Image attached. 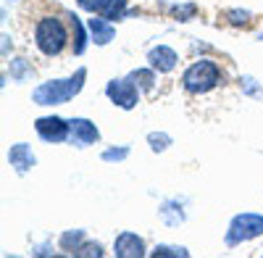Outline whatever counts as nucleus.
I'll return each mask as SVG.
<instances>
[{
	"instance_id": "1",
	"label": "nucleus",
	"mask_w": 263,
	"mask_h": 258,
	"mask_svg": "<svg viewBox=\"0 0 263 258\" xmlns=\"http://www.w3.org/2000/svg\"><path fill=\"white\" fill-rule=\"evenodd\" d=\"M84 79H87V69L79 66L69 79H48V82L37 84L32 93V100H34V105H63L74 95L82 93Z\"/></svg>"
},
{
	"instance_id": "2",
	"label": "nucleus",
	"mask_w": 263,
	"mask_h": 258,
	"mask_svg": "<svg viewBox=\"0 0 263 258\" xmlns=\"http://www.w3.org/2000/svg\"><path fill=\"white\" fill-rule=\"evenodd\" d=\"M224 79V71L216 61H208V58H200L195 61L192 66H187V71L182 74V87L184 93L190 95H205L211 90H216Z\"/></svg>"
},
{
	"instance_id": "3",
	"label": "nucleus",
	"mask_w": 263,
	"mask_h": 258,
	"mask_svg": "<svg viewBox=\"0 0 263 258\" xmlns=\"http://www.w3.org/2000/svg\"><path fill=\"white\" fill-rule=\"evenodd\" d=\"M34 45L42 56H61L69 45V29L58 16H42L34 27Z\"/></svg>"
},
{
	"instance_id": "4",
	"label": "nucleus",
	"mask_w": 263,
	"mask_h": 258,
	"mask_svg": "<svg viewBox=\"0 0 263 258\" xmlns=\"http://www.w3.org/2000/svg\"><path fill=\"white\" fill-rule=\"evenodd\" d=\"M263 234V213H237V216L229 222V229H227V248H237L242 243H250L255 237H260Z\"/></svg>"
},
{
	"instance_id": "5",
	"label": "nucleus",
	"mask_w": 263,
	"mask_h": 258,
	"mask_svg": "<svg viewBox=\"0 0 263 258\" xmlns=\"http://www.w3.org/2000/svg\"><path fill=\"white\" fill-rule=\"evenodd\" d=\"M140 87H137V82L132 79V77H121V79H111L105 84V95L108 100H111L114 105H119V108L124 111H132V108H137V103H140Z\"/></svg>"
},
{
	"instance_id": "6",
	"label": "nucleus",
	"mask_w": 263,
	"mask_h": 258,
	"mask_svg": "<svg viewBox=\"0 0 263 258\" xmlns=\"http://www.w3.org/2000/svg\"><path fill=\"white\" fill-rule=\"evenodd\" d=\"M34 129L37 135L45 140V142H66L69 140V132H71V121H66L61 116H40L34 121Z\"/></svg>"
},
{
	"instance_id": "7",
	"label": "nucleus",
	"mask_w": 263,
	"mask_h": 258,
	"mask_svg": "<svg viewBox=\"0 0 263 258\" xmlns=\"http://www.w3.org/2000/svg\"><path fill=\"white\" fill-rule=\"evenodd\" d=\"M100 140V129L95 126V121L84 119V116H77L71 119V132H69V142L77 145V148H90Z\"/></svg>"
},
{
	"instance_id": "8",
	"label": "nucleus",
	"mask_w": 263,
	"mask_h": 258,
	"mask_svg": "<svg viewBox=\"0 0 263 258\" xmlns=\"http://www.w3.org/2000/svg\"><path fill=\"white\" fill-rule=\"evenodd\" d=\"M114 255L116 258H142V255H147L145 240L137 232H121L114 240Z\"/></svg>"
},
{
	"instance_id": "9",
	"label": "nucleus",
	"mask_w": 263,
	"mask_h": 258,
	"mask_svg": "<svg viewBox=\"0 0 263 258\" xmlns=\"http://www.w3.org/2000/svg\"><path fill=\"white\" fill-rule=\"evenodd\" d=\"M147 63L158 74H168V71L177 69L179 56H177V50L168 48V45H156V48H150V53H147Z\"/></svg>"
},
{
	"instance_id": "10",
	"label": "nucleus",
	"mask_w": 263,
	"mask_h": 258,
	"mask_svg": "<svg viewBox=\"0 0 263 258\" xmlns=\"http://www.w3.org/2000/svg\"><path fill=\"white\" fill-rule=\"evenodd\" d=\"M8 163L13 166L16 174H27L29 169L37 166V156L32 153V148H29L27 142H16V145H11V150H8Z\"/></svg>"
},
{
	"instance_id": "11",
	"label": "nucleus",
	"mask_w": 263,
	"mask_h": 258,
	"mask_svg": "<svg viewBox=\"0 0 263 258\" xmlns=\"http://www.w3.org/2000/svg\"><path fill=\"white\" fill-rule=\"evenodd\" d=\"M87 29H90V37H92V42L95 45H108L114 37H116V29H114V24L108 19H103V16H92V19H87Z\"/></svg>"
},
{
	"instance_id": "12",
	"label": "nucleus",
	"mask_w": 263,
	"mask_h": 258,
	"mask_svg": "<svg viewBox=\"0 0 263 258\" xmlns=\"http://www.w3.org/2000/svg\"><path fill=\"white\" fill-rule=\"evenodd\" d=\"M158 216H161V222H163L166 227H179V224L187 219V213H184V208H182L177 200H166V203H161V208H158Z\"/></svg>"
},
{
	"instance_id": "13",
	"label": "nucleus",
	"mask_w": 263,
	"mask_h": 258,
	"mask_svg": "<svg viewBox=\"0 0 263 258\" xmlns=\"http://www.w3.org/2000/svg\"><path fill=\"white\" fill-rule=\"evenodd\" d=\"M69 27H71V50H74V56H82L84 50H87V32L90 29H84V24L79 21V16L77 13H69Z\"/></svg>"
},
{
	"instance_id": "14",
	"label": "nucleus",
	"mask_w": 263,
	"mask_h": 258,
	"mask_svg": "<svg viewBox=\"0 0 263 258\" xmlns=\"http://www.w3.org/2000/svg\"><path fill=\"white\" fill-rule=\"evenodd\" d=\"M84 240H87V234H84V229H66L63 234H61V240H58V245H61V250L63 253H69V255H74L82 245H84Z\"/></svg>"
},
{
	"instance_id": "15",
	"label": "nucleus",
	"mask_w": 263,
	"mask_h": 258,
	"mask_svg": "<svg viewBox=\"0 0 263 258\" xmlns=\"http://www.w3.org/2000/svg\"><path fill=\"white\" fill-rule=\"evenodd\" d=\"M126 13H129V0H105V6L100 11V16L108 21H119Z\"/></svg>"
},
{
	"instance_id": "16",
	"label": "nucleus",
	"mask_w": 263,
	"mask_h": 258,
	"mask_svg": "<svg viewBox=\"0 0 263 258\" xmlns=\"http://www.w3.org/2000/svg\"><path fill=\"white\" fill-rule=\"evenodd\" d=\"M34 74V69L29 66V61L27 58H11V79L13 82H29Z\"/></svg>"
},
{
	"instance_id": "17",
	"label": "nucleus",
	"mask_w": 263,
	"mask_h": 258,
	"mask_svg": "<svg viewBox=\"0 0 263 258\" xmlns=\"http://www.w3.org/2000/svg\"><path fill=\"white\" fill-rule=\"evenodd\" d=\"M129 77L137 82V87H140L142 93H150L153 87H156V69H153V66H150V69H135Z\"/></svg>"
},
{
	"instance_id": "18",
	"label": "nucleus",
	"mask_w": 263,
	"mask_h": 258,
	"mask_svg": "<svg viewBox=\"0 0 263 258\" xmlns=\"http://www.w3.org/2000/svg\"><path fill=\"white\" fill-rule=\"evenodd\" d=\"M150 255L153 258H187L190 250L182 248V245H156L150 250Z\"/></svg>"
},
{
	"instance_id": "19",
	"label": "nucleus",
	"mask_w": 263,
	"mask_h": 258,
	"mask_svg": "<svg viewBox=\"0 0 263 258\" xmlns=\"http://www.w3.org/2000/svg\"><path fill=\"white\" fill-rule=\"evenodd\" d=\"M147 145H150L153 153H163V150H168V145H171V135H166V132H150L147 135Z\"/></svg>"
},
{
	"instance_id": "20",
	"label": "nucleus",
	"mask_w": 263,
	"mask_h": 258,
	"mask_svg": "<svg viewBox=\"0 0 263 258\" xmlns=\"http://www.w3.org/2000/svg\"><path fill=\"white\" fill-rule=\"evenodd\" d=\"M100 158H103L105 163L126 161V158H129V148H126V145H119V148H108V150H103V153H100Z\"/></svg>"
},
{
	"instance_id": "21",
	"label": "nucleus",
	"mask_w": 263,
	"mask_h": 258,
	"mask_svg": "<svg viewBox=\"0 0 263 258\" xmlns=\"http://www.w3.org/2000/svg\"><path fill=\"white\" fill-rule=\"evenodd\" d=\"M195 11H197V6L195 3H177V6H171V16H177L179 21H190V19H195Z\"/></svg>"
},
{
	"instance_id": "22",
	"label": "nucleus",
	"mask_w": 263,
	"mask_h": 258,
	"mask_svg": "<svg viewBox=\"0 0 263 258\" xmlns=\"http://www.w3.org/2000/svg\"><path fill=\"white\" fill-rule=\"evenodd\" d=\"M239 87H242L245 95H253V98H263V87H258V82L253 77H239Z\"/></svg>"
},
{
	"instance_id": "23",
	"label": "nucleus",
	"mask_w": 263,
	"mask_h": 258,
	"mask_svg": "<svg viewBox=\"0 0 263 258\" xmlns=\"http://www.w3.org/2000/svg\"><path fill=\"white\" fill-rule=\"evenodd\" d=\"M74 255H84V258H92V255H95V258H100V255H103V245H100V243H87V240H84V245H82Z\"/></svg>"
},
{
	"instance_id": "24",
	"label": "nucleus",
	"mask_w": 263,
	"mask_h": 258,
	"mask_svg": "<svg viewBox=\"0 0 263 258\" xmlns=\"http://www.w3.org/2000/svg\"><path fill=\"white\" fill-rule=\"evenodd\" d=\"M227 16H229V21H232L234 27H245V24H250V11L232 8V11H227Z\"/></svg>"
},
{
	"instance_id": "25",
	"label": "nucleus",
	"mask_w": 263,
	"mask_h": 258,
	"mask_svg": "<svg viewBox=\"0 0 263 258\" xmlns=\"http://www.w3.org/2000/svg\"><path fill=\"white\" fill-rule=\"evenodd\" d=\"M77 3H79V8L87 11V13H100L103 6H105V0H77Z\"/></svg>"
},
{
	"instance_id": "26",
	"label": "nucleus",
	"mask_w": 263,
	"mask_h": 258,
	"mask_svg": "<svg viewBox=\"0 0 263 258\" xmlns=\"http://www.w3.org/2000/svg\"><path fill=\"white\" fill-rule=\"evenodd\" d=\"M258 40H260V42H263V32H260V34H258Z\"/></svg>"
}]
</instances>
